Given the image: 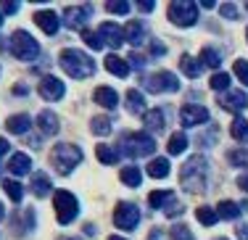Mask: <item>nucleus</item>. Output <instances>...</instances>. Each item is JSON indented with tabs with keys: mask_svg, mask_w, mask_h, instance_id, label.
<instances>
[{
	"mask_svg": "<svg viewBox=\"0 0 248 240\" xmlns=\"http://www.w3.org/2000/svg\"><path fill=\"white\" fill-rule=\"evenodd\" d=\"M206 182H209V161H206V156H190L182 164L180 185L187 193H203Z\"/></svg>",
	"mask_w": 248,
	"mask_h": 240,
	"instance_id": "f257e3e1",
	"label": "nucleus"
},
{
	"mask_svg": "<svg viewBox=\"0 0 248 240\" xmlns=\"http://www.w3.org/2000/svg\"><path fill=\"white\" fill-rule=\"evenodd\" d=\"M58 63H61V69L69 74V77H74V79H87V77H93V74H95V61H93L87 53L77 50V48L61 50Z\"/></svg>",
	"mask_w": 248,
	"mask_h": 240,
	"instance_id": "f03ea898",
	"label": "nucleus"
},
{
	"mask_svg": "<svg viewBox=\"0 0 248 240\" xmlns=\"http://www.w3.org/2000/svg\"><path fill=\"white\" fill-rule=\"evenodd\" d=\"M82 159H85L82 150L77 148V145H72V143L56 145L53 153H50V161H53V166H56L58 174H72L74 166H79V164H82Z\"/></svg>",
	"mask_w": 248,
	"mask_h": 240,
	"instance_id": "7ed1b4c3",
	"label": "nucleus"
},
{
	"mask_svg": "<svg viewBox=\"0 0 248 240\" xmlns=\"http://www.w3.org/2000/svg\"><path fill=\"white\" fill-rule=\"evenodd\" d=\"M153 150H156V143L148 132H127L122 137V153L129 159H143V156H151Z\"/></svg>",
	"mask_w": 248,
	"mask_h": 240,
	"instance_id": "20e7f679",
	"label": "nucleus"
},
{
	"mask_svg": "<svg viewBox=\"0 0 248 240\" xmlns=\"http://www.w3.org/2000/svg\"><path fill=\"white\" fill-rule=\"evenodd\" d=\"M11 53H14V58H19V61H34L40 56V45L29 32L16 29L11 34Z\"/></svg>",
	"mask_w": 248,
	"mask_h": 240,
	"instance_id": "39448f33",
	"label": "nucleus"
},
{
	"mask_svg": "<svg viewBox=\"0 0 248 240\" xmlns=\"http://www.w3.org/2000/svg\"><path fill=\"white\" fill-rule=\"evenodd\" d=\"M53 209H56V219L61 222V225H72L77 219V214H79V201L74 198V193L58 190L56 195H53Z\"/></svg>",
	"mask_w": 248,
	"mask_h": 240,
	"instance_id": "423d86ee",
	"label": "nucleus"
},
{
	"mask_svg": "<svg viewBox=\"0 0 248 240\" xmlns=\"http://www.w3.org/2000/svg\"><path fill=\"white\" fill-rule=\"evenodd\" d=\"M169 19L177 27H193L198 21V5L190 0H174L169 3Z\"/></svg>",
	"mask_w": 248,
	"mask_h": 240,
	"instance_id": "0eeeda50",
	"label": "nucleus"
},
{
	"mask_svg": "<svg viewBox=\"0 0 248 240\" xmlns=\"http://www.w3.org/2000/svg\"><path fill=\"white\" fill-rule=\"evenodd\" d=\"M143 87L148 92H177L180 90V79L172 72H156L143 79Z\"/></svg>",
	"mask_w": 248,
	"mask_h": 240,
	"instance_id": "6e6552de",
	"label": "nucleus"
},
{
	"mask_svg": "<svg viewBox=\"0 0 248 240\" xmlns=\"http://www.w3.org/2000/svg\"><path fill=\"white\" fill-rule=\"evenodd\" d=\"M140 222V211L135 203H119V206L114 209V225L119 227V230H135Z\"/></svg>",
	"mask_w": 248,
	"mask_h": 240,
	"instance_id": "1a4fd4ad",
	"label": "nucleus"
},
{
	"mask_svg": "<svg viewBox=\"0 0 248 240\" xmlns=\"http://www.w3.org/2000/svg\"><path fill=\"white\" fill-rule=\"evenodd\" d=\"M209 119H211L209 108L198 106V103H187V106H182V111H180L182 127H198V124H206Z\"/></svg>",
	"mask_w": 248,
	"mask_h": 240,
	"instance_id": "9d476101",
	"label": "nucleus"
},
{
	"mask_svg": "<svg viewBox=\"0 0 248 240\" xmlns=\"http://www.w3.org/2000/svg\"><path fill=\"white\" fill-rule=\"evenodd\" d=\"M90 14H93V5H69L63 11V24L69 29H85Z\"/></svg>",
	"mask_w": 248,
	"mask_h": 240,
	"instance_id": "9b49d317",
	"label": "nucleus"
},
{
	"mask_svg": "<svg viewBox=\"0 0 248 240\" xmlns=\"http://www.w3.org/2000/svg\"><path fill=\"white\" fill-rule=\"evenodd\" d=\"M37 90H40V95H43L45 101H61L63 92H66V87H63V82L58 77H50V74H48V77L40 79Z\"/></svg>",
	"mask_w": 248,
	"mask_h": 240,
	"instance_id": "f8f14e48",
	"label": "nucleus"
},
{
	"mask_svg": "<svg viewBox=\"0 0 248 240\" xmlns=\"http://www.w3.org/2000/svg\"><path fill=\"white\" fill-rule=\"evenodd\" d=\"M98 34H100V40H106L114 50L124 45V29L119 24H114V21H103L100 29H98Z\"/></svg>",
	"mask_w": 248,
	"mask_h": 240,
	"instance_id": "ddd939ff",
	"label": "nucleus"
},
{
	"mask_svg": "<svg viewBox=\"0 0 248 240\" xmlns=\"http://www.w3.org/2000/svg\"><path fill=\"white\" fill-rule=\"evenodd\" d=\"M219 103H222L224 111H235V114H240V111L248 106V95L243 90H230V92H224V95L219 98Z\"/></svg>",
	"mask_w": 248,
	"mask_h": 240,
	"instance_id": "4468645a",
	"label": "nucleus"
},
{
	"mask_svg": "<svg viewBox=\"0 0 248 240\" xmlns=\"http://www.w3.org/2000/svg\"><path fill=\"white\" fill-rule=\"evenodd\" d=\"M124 40H127L129 45H143L145 43V24L140 19H132V21H127V27H124Z\"/></svg>",
	"mask_w": 248,
	"mask_h": 240,
	"instance_id": "2eb2a0df",
	"label": "nucleus"
},
{
	"mask_svg": "<svg viewBox=\"0 0 248 240\" xmlns=\"http://www.w3.org/2000/svg\"><path fill=\"white\" fill-rule=\"evenodd\" d=\"M34 24L43 29L45 34H56L58 27H61V19H58L53 11H37V14H34Z\"/></svg>",
	"mask_w": 248,
	"mask_h": 240,
	"instance_id": "dca6fc26",
	"label": "nucleus"
},
{
	"mask_svg": "<svg viewBox=\"0 0 248 240\" xmlns=\"http://www.w3.org/2000/svg\"><path fill=\"white\" fill-rule=\"evenodd\" d=\"M93 98H95V103H98V106H103V108H108V111L119 106V95H116V90H114V87H95Z\"/></svg>",
	"mask_w": 248,
	"mask_h": 240,
	"instance_id": "f3484780",
	"label": "nucleus"
},
{
	"mask_svg": "<svg viewBox=\"0 0 248 240\" xmlns=\"http://www.w3.org/2000/svg\"><path fill=\"white\" fill-rule=\"evenodd\" d=\"M37 127L43 135H56L61 130V124H58V116L53 114V111H40L37 114Z\"/></svg>",
	"mask_w": 248,
	"mask_h": 240,
	"instance_id": "a211bd4d",
	"label": "nucleus"
},
{
	"mask_svg": "<svg viewBox=\"0 0 248 240\" xmlns=\"http://www.w3.org/2000/svg\"><path fill=\"white\" fill-rule=\"evenodd\" d=\"M248 209V203H235V201H222L219 206H217V214H219V219H238L240 214H243Z\"/></svg>",
	"mask_w": 248,
	"mask_h": 240,
	"instance_id": "6ab92c4d",
	"label": "nucleus"
},
{
	"mask_svg": "<svg viewBox=\"0 0 248 240\" xmlns=\"http://www.w3.org/2000/svg\"><path fill=\"white\" fill-rule=\"evenodd\" d=\"M29 127H32V119H29L27 114H14L8 116V121H5V130L11 135H24Z\"/></svg>",
	"mask_w": 248,
	"mask_h": 240,
	"instance_id": "aec40b11",
	"label": "nucleus"
},
{
	"mask_svg": "<svg viewBox=\"0 0 248 240\" xmlns=\"http://www.w3.org/2000/svg\"><path fill=\"white\" fill-rule=\"evenodd\" d=\"M106 72H111L114 77H122V79H124V77L129 74V63L124 61V58L111 53V56H106Z\"/></svg>",
	"mask_w": 248,
	"mask_h": 240,
	"instance_id": "412c9836",
	"label": "nucleus"
},
{
	"mask_svg": "<svg viewBox=\"0 0 248 240\" xmlns=\"http://www.w3.org/2000/svg\"><path fill=\"white\" fill-rule=\"evenodd\" d=\"M8 169L14 174H29V169H32V159H29L27 153H14L11 156V161H8Z\"/></svg>",
	"mask_w": 248,
	"mask_h": 240,
	"instance_id": "4be33fe9",
	"label": "nucleus"
},
{
	"mask_svg": "<svg viewBox=\"0 0 248 240\" xmlns=\"http://www.w3.org/2000/svg\"><path fill=\"white\" fill-rule=\"evenodd\" d=\"M50 177H48V174H43V172H37V174H32V193H34V195H37V198H45V195H48V193H50Z\"/></svg>",
	"mask_w": 248,
	"mask_h": 240,
	"instance_id": "5701e85b",
	"label": "nucleus"
},
{
	"mask_svg": "<svg viewBox=\"0 0 248 240\" xmlns=\"http://www.w3.org/2000/svg\"><path fill=\"white\" fill-rule=\"evenodd\" d=\"M201 66L219 69V66H222V56H219V50L211 48V45H206V48L201 50Z\"/></svg>",
	"mask_w": 248,
	"mask_h": 240,
	"instance_id": "b1692460",
	"label": "nucleus"
},
{
	"mask_svg": "<svg viewBox=\"0 0 248 240\" xmlns=\"http://www.w3.org/2000/svg\"><path fill=\"white\" fill-rule=\"evenodd\" d=\"M95 156H98V161L100 164H108V166H114V164H119V150L116 148H111V145H98L95 148Z\"/></svg>",
	"mask_w": 248,
	"mask_h": 240,
	"instance_id": "393cba45",
	"label": "nucleus"
},
{
	"mask_svg": "<svg viewBox=\"0 0 248 240\" xmlns=\"http://www.w3.org/2000/svg\"><path fill=\"white\" fill-rule=\"evenodd\" d=\"M180 69H182V74H185V77L196 79L203 66L198 63V58H193V56H182V58H180Z\"/></svg>",
	"mask_w": 248,
	"mask_h": 240,
	"instance_id": "a878e982",
	"label": "nucleus"
},
{
	"mask_svg": "<svg viewBox=\"0 0 248 240\" xmlns=\"http://www.w3.org/2000/svg\"><path fill=\"white\" fill-rule=\"evenodd\" d=\"M145 130H151V132L164 130V111L161 108H151L148 114H145Z\"/></svg>",
	"mask_w": 248,
	"mask_h": 240,
	"instance_id": "bb28decb",
	"label": "nucleus"
},
{
	"mask_svg": "<svg viewBox=\"0 0 248 240\" xmlns=\"http://www.w3.org/2000/svg\"><path fill=\"white\" fill-rule=\"evenodd\" d=\"M127 111L129 114H143L145 111V101L140 90H127Z\"/></svg>",
	"mask_w": 248,
	"mask_h": 240,
	"instance_id": "cd10ccee",
	"label": "nucleus"
},
{
	"mask_svg": "<svg viewBox=\"0 0 248 240\" xmlns=\"http://www.w3.org/2000/svg\"><path fill=\"white\" fill-rule=\"evenodd\" d=\"M169 174V159H153L148 164V177L153 180H164Z\"/></svg>",
	"mask_w": 248,
	"mask_h": 240,
	"instance_id": "c85d7f7f",
	"label": "nucleus"
},
{
	"mask_svg": "<svg viewBox=\"0 0 248 240\" xmlns=\"http://www.w3.org/2000/svg\"><path fill=\"white\" fill-rule=\"evenodd\" d=\"M119 177H122V182L127 187H140V182H143V174H140L138 166H124Z\"/></svg>",
	"mask_w": 248,
	"mask_h": 240,
	"instance_id": "c756f323",
	"label": "nucleus"
},
{
	"mask_svg": "<svg viewBox=\"0 0 248 240\" xmlns=\"http://www.w3.org/2000/svg\"><path fill=\"white\" fill-rule=\"evenodd\" d=\"M185 148H187V137H185L182 132H174L172 137H169V143H167L169 156H180V153H185Z\"/></svg>",
	"mask_w": 248,
	"mask_h": 240,
	"instance_id": "7c9ffc66",
	"label": "nucleus"
},
{
	"mask_svg": "<svg viewBox=\"0 0 248 240\" xmlns=\"http://www.w3.org/2000/svg\"><path fill=\"white\" fill-rule=\"evenodd\" d=\"M230 132H232V137L238 140V143H248V121L246 119H232V124H230Z\"/></svg>",
	"mask_w": 248,
	"mask_h": 240,
	"instance_id": "2f4dec72",
	"label": "nucleus"
},
{
	"mask_svg": "<svg viewBox=\"0 0 248 240\" xmlns=\"http://www.w3.org/2000/svg\"><path fill=\"white\" fill-rule=\"evenodd\" d=\"M196 219L201 222V225L211 227V225H217L219 214H217V209H211V206H201V209H196Z\"/></svg>",
	"mask_w": 248,
	"mask_h": 240,
	"instance_id": "473e14b6",
	"label": "nucleus"
},
{
	"mask_svg": "<svg viewBox=\"0 0 248 240\" xmlns=\"http://www.w3.org/2000/svg\"><path fill=\"white\" fill-rule=\"evenodd\" d=\"M3 190H5V195L16 203L24 198V187H21V182H16V180H3Z\"/></svg>",
	"mask_w": 248,
	"mask_h": 240,
	"instance_id": "72a5a7b5",
	"label": "nucleus"
},
{
	"mask_svg": "<svg viewBox=\"0 0 248 240\" xmlns=\"http://www.w3.org/2000/svg\"><path fill=\"white\" fill-rule=\"evenodd\" d=\"M172 198H174L172 190H156L148 195V203H151V209H161V203H169Z\"/></svg>",
	"mask_w": 248,
	"mask_h": 240,
	"instance_id": "f704fd0d",
	"label": "nucleus"
},
{
	"mask_svg": "<svg viewBox=\"0 0 248 240\" xmlns=\"http://www.w3.org/2000/svg\"><path fill=\"white\" fill-rule=\"evenodd\" d=\"M90 130H93V135H108L111 132V119L108 116H95V119L90 121Z\"/></svg>",
	"mask_w": 248,
	"mask_h": 240,
	"instance_id": "c9c22d12",
	"label": "nucleus"
},
{
	"mask_svg": "<svg viewBox=\"0 0 248 240\" xmlns=\"http://www.w3.org/2000/svg\"><path fill=\"white\" fill-rule=\"evenodd\" d=\"M82 40L87 43V48L93 50H103V40H100L98 32H93V29H82Z\"/></svg>",
	"mask_w": 248,
	"mask_h": 240,
	"instance_id": "e433bc0d",
	"label": "nucleus"
},
{
	"mask_svg": "<svg viewBox=\"0 0 248 240\" xmlns=\"http://www.w3.org/2000/svg\"><path fill=\"white\" fill-rule=\"evenodd\" d=\"M169 238L172 240H196L190 232V227H185V225H174L172 230H169Z\"/></svg>",
	"mask_w": 248,
	"mask_h": 240,
	"instance_id": "4c0bfd02",
	"label": "nucleus"
},
{
	"mask_svg": "<svg viewBox=\"0 0 248 240\" xmlns=\"http://www.w3.org/2000/svg\"><path fill=\"white\" fill-rule=\"evenodd\" d=\"M230 164L232 166H248V150H243V148H238V150H230Z\"/></svg>",
	"mask_w": 248,
	"mask_h": 240,
	"instance_id": "58836bf2",
	"label": "nucleus"
},
{
	"mask_svg": "<svg viewBox=\"0 0 248 240\" xmlns=\"http://www.w3.org/2000/svg\"><path fill=\"white\" fill-rule=\"evenodd\" d=\"M232 69H235V74H238V79L243 82V85H248V61H243V58H238Z\"/></svg>",
	"mask_w": 248,
	"mask_h": 240,
	"instance_id": "ea45409f",
	"label": "nucleus"
},
{
	"mask_svg": "<svg viewBox=\"0 0 248 240\" xmlns=\"http://www.w3.org/2000/svg\"><path fill=\"white\" fill-rule=\"evenodd\" d=\"M209 85H211V90H227V85H230V77H227V74H214V77H211V82H209Z\"/></svg>",
	"mask_w": 248,
	"mask_h": 240,
	"instance_id": "a19ab883",
	"label": "nucleus"
},
{
	"mask_svg": "<svg viewBox=\"0 0 248 240\" xmlns=\"http://www.w3.org/2000/svg\"><path fill=\"white\" fill-rule=\"evenodd\" d=\"M129 8H132L129 3H114V0H111V3H106V11H108V14H119V16H122V14L127 16Z\"/></svg>",
	"mask_w": 248,
	"mask_h": 240,
	"instance_id": "79ce46f5",
	"label": "nucleus"
},
{
	"mask_svg": "<svg viewBox=\"0 0 248 240\" xmlns=\"http://www.w3.org/2000/svg\"><path fill=\"white\" fill-rule=\"evenodd\" d=\"M182 211H185V206H182L180 201H174V198L167 203V216H180Z\"/></svg>",
	"mask_w": 248,
	"mask_h": 240,
	"instance_id": "37998d69",
	"label": "nucleus"
},
{
	"mask_svg": "<svg viewBox=\"0 0 248 240\" xmlns=\"http://www.w3.org/2000/svg\"><path fill=\"white\" fill-rule=\"evenodd\" d=\"M219 11H222L224 19H235V16H238V5H232V3H222Z\"/></svg>",
	"mask_w": 248,
	"mask_h": 240,
	"instance_id": "c03bdc74",
	"label": "nucleus"
},
{
	"mask_svg": "<svg viewBox=\"0 0 248 240\" xmlns=\"http://www.w3.org/2000/svg\"><path fill=\"white\" fill-rule=\"evenodd\" d=\"M153 8H156V3H151V0H148V3H145V0H143V3H138V11H143V14H151Z\"/></svg>",
	"mask_w": 248,
	"mask_h": 240,
	"instance_id": "a18cd8bd",
	"label": "nucleus"
},
{
	"mask_svg": "<svg viewBox=\"0 0 248 240\" xmlns=\"http://www.w3.org/2000/svg\"><path fill=\"white\" fill-rule=\"evenodd\" d=\"M0 11H5V14H16V11H19V3H3Z\"/></svg>",
	"mask_w": 248,
	"mask_h": 240,
	"instance_id": "49530a36",
	"label": "nucleus"
},
{
	"mask_svg": "<svg viewBox=\"0 0 248 240\" xmlns=\"http://www.w3.org/2000/svg\"><path fill=\"white\" fill-rule=\"evenodd\" d=\"M238 187H240L243 193H248V172H246V174H240V177H238Z\"/></svg>",
	"mask_w": 248,
	"mask_h": 240,
	"instance_id": "de8ad7c7",
	"label": "nucleus"
},
{
	"mask_svg": "<svg viewBox=\"0 0 248 240\" xmlns=\"http://www.w3.org/2000/svg\"><path fill=\"white\" fill-rule=\"evenodd\" d=\"M8 150H11L8 140H5V137H0V156H5V153H8Z\"/></svg>",
	"mask_w": 248,
	"mask_h": 240,
	"instance_id": "09e8293b",
	"label": "nucleus"
},
{
	"mask_svg": "<svg viewBox=\"0 0 248 240\" xmlns=\"http://www.w3.org/2000/svg\"><path fill=\"white\" fill-rule=\"evenodd\" d=\"M238 238L240 240H248V225H240L238 227Z\"/></svg>",
	"mask_w": 248,
	"mask_h": 240,
	"instance_id": "8fccbe9b",
	"label": "nucleus"
},
{
	"mask_svg": "<svg viewBox=\"0 0 248 240\" xmlns=\"http://www.w3.org/2000/svg\"><path fill=\"white\" fill-rule=\"evenodd\" d=\"M3 216H5V209H3V203H0V219H3Z\"/></svg>",
	"mask_w": 248,
	"mask_h": 240,
	"instance_id": "3c124183",
	"label": "nucleus"
},
{
	"mask_svg": "<svg viewBox=\"0 0 248 240\" xmlns=\"http://www.w3.org/2000/svg\"><path fill=\"white\" fill-rule=\"evenodd\" d=\"M108 240H127V238H119V235H111Z\"/></svg>",
	"mask_w": 248,
	"mask_h": 240,
	"instance_id": "603ef678",
	"label": "nucleus"
},
{
	"mask_svg": "<svg viewBox=\"0 0 248 240\" xmlns=\"http://www.w3.org/2000/svg\"><path fill=\"white\" fill-rule=\"evenodd\" d=\"M0 27H3V11H0Z\"/></svg>",
	"mask_w": 248,
	"mask_h": 240,
	"instance_id": "864d4df0",
	"label": "nucleus"
},
{
	"mask_svg": "<svg viewBox=\"0 0 248 240\" xmlns=\"http://www.w3.org/2000/svg\"><path fill=\"white\" fill-rule=\"evenodd\" d=\"M217 240H227V238H217Z\"/></svg>",
	"mask_w": 248,
	"mask_h": 240,
	"instance_id": "5fc2aeb1",
	"label": "nucleus"
},
{
	"mask_svg": "<svg viewBox=\"0 0 248 240\" xmlns=\"http://www.w3.org/2000/svg\"><path fill=\"white\" fill-rule=\"evenodd\" d=\"M246 37H248V32H246Z\"/></svg>",
	"mask_w": 248,
	"mask_h": 240,
	"instance_id": "6e6d98bb",
	"label": "nucleus"
}]
</instances>
